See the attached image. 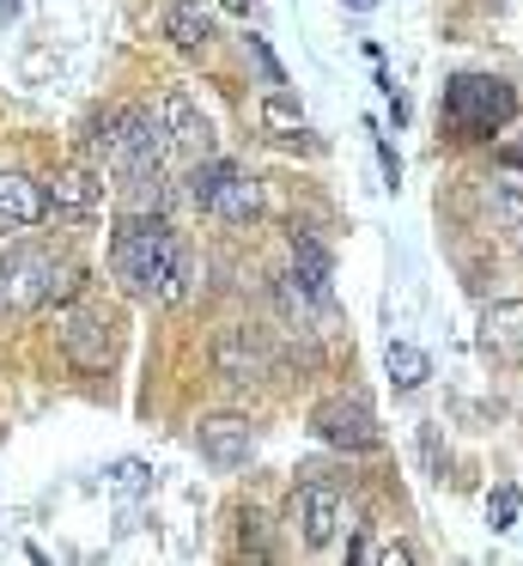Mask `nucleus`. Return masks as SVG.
<instances>
[{"mask_svg": "<svg viewBox=\"0 0 523 566\" xmlns=\"http://www.w3.org/2000/svg\"><path fill=\"white\" fill-rule=\"evenodd\" d=\"M109 269H116L128 298H165V305L189 298V250L158 220V208L153 213L128 208L116 220V232H109Z\"/></svg>", "mask_w": 523, "mask_h": 566, "instance_id": "nucleus-1", "label": "nucleus"}, {"mask_svg": "<svg viewBox=\"0 0 523 566\" xmlns=\"http://www.w3.org/2000/svg\"><path fill=\"white\" fill-rule=\"evenodd\" d=\"M438 116H444V128L457 140H487L493 128H505L511 116H517V92H511L505 80H493V74H457L444 86Z\"/></svg>", "mask_w": 523, "mask_h": 566, "instance_id": "nucleus-2", "label": "nucleus"}, {"mask_svg": "<svg viewBox=\"0 0 523 566\" xmlns=\"http://www.w3.org/2000/svg\"><path fill=\"white\" fill-rule=\"evenodd\" d=\"M189 201L201 213H213V220L226 226H250L255 213H262V189H255V177H243L231 159H201L189 171Z\"/></svg>", "mask_w": 523, "mask_h": 566, "instance_id": "nucleus-3", "label": "nucleus"}, {"mask_svg": "<svg viewBox=\"0 0 523 566\" xmlns=\"http://www.w3.org/2000/svg\"><path fill=\"white\" fill-rule=\"evenodd\" d=\"M311 427H316V439L335 444V451H377V444H384V427H377V415L359 396H328V402H316Z\"/></svg>", "mask_w": 523, "mask_h": 566, "instance_id": "nucleus-4", "label": "nucleus"}, {"mask_svg": "<svg viewBox=\"0 0 523 566\" xmlns=\"http://www.w3.org/2000/svg\"><path fill=\"white\" fill-rule=\"evenodd\" d=\"M55 274H61V262L49 256V250H12L7 262H0V305L7 311H31V305H43L49 298V286H55Z\"/></svg>", "mask_w": 523, "mask_h": 566, "instance_id": "nucleus-5", "label": "nucleus"}, {"mask_svg": "<svg viewBox=\"0 0 523 566\" xmlns=\"http://www.w3.org/2000/svg\"><path fill=\"white\" fill-rule=\"evenodd\" d=\"M61 347H67V359L80 371H104L109 359H116V335H109V317L92 305H73L67 317H61Z\"/></svg>", "mask_w": 523, "mask_h": 566, "instance_id": "nucleus-6", "label": "nucleus"}, {"mask_svg": "<svg viewBox=\"0 0 523 566\" xmlns=\"http://www.w3.org/2000/svg\"><path fill=\"white\" fill-rule=\"evenodd\" d=\"M286 524L299 530L304 548H328L335 530H341V493L328 488V481H304V488L292 493V505H286Z\"/></svg>", "mask_w": 523, "mask_h": 566, "instance_id": "nucleus-7", "label": "nucleus"}, {"mask_svg": "<svg viewBox=\"0 0 523 566\" xmlns=\"http://www.w3.org/2000/svg\"><path fill=\"white\" fill-rule=\"evenodd\" d=\"M213 371L226 384H262L268 371H274V354H268V342L255 329H219L213 335Z\"/></svg>", "mask_w": 523, "mask_h": 566, "instance_id": "nucleus-8", "label": "nucleus"}, {"mask_svg": "<svg viewBox=\"0 0 523 566\" xmlns=\"http://www.w3.org/2000/svg\"><path fill=\"white\" fill-rule=\"evenodd\" d=\"M153 111H158V123H165V135L177 153H189V159H207V153H213V128H207V116L195 111V98L182 86H165Z\"/></svg>", "mask_w": 523, "mask_h": 566, "instance_id": "nucleus-9", "label": "nucleus"}, {"mask_svg": "<svg viewBox=\"0 0 523 566\" xmlns=\"http://www.w3.org/2000/svg\"><path fill=\"white\" fill-rule=\"evenodd\" d=\"M97 208H104V177H92L85 165H67V171L49 177V213L67 226H85L97 220Z\"/></svg>", "mask_w": 523, "mask_h": 566, "instance_id": "nucleus-10", "label": "nucleus"}, {"mask_svg": "<svg viewBox=\"0 0 523 566\" xmlns=\"http://www.w3.org/2000/svg\"><path fill=\"white\" fill-rule=\"evenodd\" d=\"M195 444H201V457L213 469H238V463H250V451H255V427L243 415H213V420H201Z\"/></svg>", "mask_w": 523, "mask_h": 566, "instance_id": "nucleus-11", "label": "nucleus"}, {"mask_svg": "<svg viewBox=\"0 0 523 566\" xmlns=\"http://www.w3.org/2000/svg\"><path fill=\"white\" fill-rule=\"evenodd\" d=\"M36 220H49V184L24 171H0V232H19Z\"/></svg>", "mask_w": 523, "mask_h": 566, "instance_id": "nucleus-12", "label": "nucleus"}, {"mask_svg": "<svg viewBox=\"0 0 523 566\" xmlns=\"http://www.w3.org/2000/svg\"><path fill=\"white\" fill-rule=\"evenodd\" d=\"M292 281H299V293L311 298V305H328V293H335V262H328V250L316 244L311 232H299V226H292Z\"/></svg>", "mask_w": 523, "mask_h": 566, "instance_id": "nucleus-13", "label": "nucleus"}, {"mask_svg": "<svg viewBox=\"0 0 523 566\" xmlns=\"http://www.w3.org/2000/svg\"><path fill=\"white\" fill-rule=\"evenodd\" d=\"M481 342L493 359H523V298H505L481 317Z\"/></svg>", "mask_w": 523, "mask_h": 566, "instance_id": "nucleus-14", "label": "nucleus"}, {"mask_svg": "<svg viewBox=\"0 0 523 566\" xmlns=\"http://www.w3.org/2000/svg\"><path fill=\"white\" fill-rule=\"evenodd\" d=\"M165 38L177 43L182 55H201L207 43H213V25H207V13L195 7V0H170L165 7Z\"/></svg>", "mask_w": 523, "mask_h": 566, "instance_id": "nucleus-15", "label": "nucleus"}, {"mask_svg": "<svg viewBox=\"0 0 523 566\" xmlns=\"http://www.w3.org/2000/svg\"><path fill=\"white\" fill-rule=\"evenodd\" d=\"M487 213H493V232L511 250H523V189L517 184H487Z\"/></svg>", "mask_w": 523, "mask_h": 566, "instance_id": "nucleus-16", "label": "nucleus"}, {"mask_svg": "<svg viewBox=\"0 0 523 566\" xmlns=\"http://www.w3.org/2000/svg\"><path fill=\"white\" fill-rule=\"evenodd\" d=\"M384 371H389V384H396V390H420V384L432 378V359H426L414 342H389L384 347Z\"/></svg>", "mask_w": 523, "mask_h": 566, "instance_id": "nucleus-17", "label": "nucleus"}, {"mask_svg": "<svg viewBox=\"0 0 523 566\" xmlns=\"http://www.w3.org/2000/svg\"><path fill=\"white\" fill-rule=\"evenodd\" d=\"M262 128H280V135H304V116L292 111V98H280V92H274V98L262 104Z\"/></svg>", "mask_w": 523, "mask_h": 566, "instance_id": "nucleus-18", "label": "nucleus"}, {"mask_svg": "<svg viewBox=\"0 0 523 566\" xmlns=\"http://www.w3.org/2000/svg\"><path fill=\"white\" fill-rule=\"evenodd\" d=\"M487 524H493V530L517 524V488H493V493H487Z\"/></svg>", "mask_w": 523, "mask_h": 566, "instance_id": "nucleus-19", "label": "nucleus"}, {"mask_svg": "<svg viewBox=\"0 0 523 566\" xmlns=\"http://www.w3.org/2000/svg\"><path fill=\"white\" fill-rule=\"evenodd\" d=\"M250 55H255V67H262L268 86H286V74H280V62L268 55V43H262V38H250Z\"/></svg>", "mask_w": 523, "mask_h": 566, "instance_id": "nucleus-20", "label": "nucleus"}, {"mask_svg": "<svg viewBox=\"0 0 523 566\" xmlns=\"http://www.w3.org/2000/svg\"><path fill=\"white\" fill-rule=\"evenodd\" d=\"M116 488H122V493H140V488H146V469H140V463H116Z\"/></svg>", "mask_w": 523, "mask_h": 566, "instance_id": "nucleus-21", "label": "nucleus"}, {"mask_svg": "<svg viewBox=\"0 0 523 566\" xmlns=\"http://www.w3.org/2000/svg\"><path fill=\"white\" fill-rule=\"evenodd\" d=\"M377 560H384V566H414V548H401V542H389V548H377Z\"/></svg>", "mask_w": 523, "mask_h": 566, "instance_id": "nucleus-22", "label": "nucleus"}, {"mask_svg": "<svg viewBox=\"0 0 523 566\" xmlns=\"http://www.w3.org/2000/svg\"><path fill=\"white\" fill-rule=\"evenodd\" d=\"M219 7H226V13H250V0H219Z\"/></svg>", "mask_w": 523, "mask_h": 566, "instance_id": "nucleus-23", "label": "nucleus"}, {"mask_svg": "<svg viewBox=\"0 0 523 566\" xmlns=\"http://www.w3.org/2000/svg\"><path fill=\"white\" fill-rule=\"evenodd\" d=\"M0 19H19V0H0Z\"/></svg>", "mask_w": 523, "mask_h": 566, "instance_id": "nucleus-24", "label": "nucleus"}, {"mask_svg": "<svg viewBox=\"0 0 523 566\" xmlns=\"http://www.w3.org/2000/svg\"><path fill=\"white\" fill-rule=\"evenodd\" d=\"M347 7H384V0H347Z\"/></svg>", "mask_w": 523, "mask_h": 566, "instance_id": "nucleus-25", "label": "nucleus"}, {"mask_svg": "<svg viewBox=\"0 0 523 566\" xmlns=\"http://www.w3.org/2000/svg\"><path fill=\"white\" fill-rule=\"evenodd\" d=\"M0 311H7V305H0Z\"/></svg>", "mask_w": 523, "mask_h": 566, "instance_id": "nucleus-26", "label": "nucleus"}]
</instances>
